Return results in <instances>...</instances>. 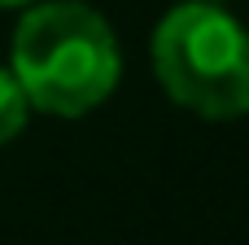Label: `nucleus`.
Segmentation results:
<instances>
[{"label": "nucleus", "instance_id": "nucleus-2", "mask_svg": "<svg viewBox=\"0 0 249 245\" xmlns=\"http://www.w3.org/2000/svg\"><path fill=\"white\" fill-rule=\"evenodd\" d=\"M153 66L171 101L201 118L249 114V35L219 4L193 0L162 18Z\"/></svg>", "mask_w": 249, "mask_h": 245}, {"label": "nucleus", "instance_id": "nucleus-4", "mask_svg": "<svg viewBox=\"0 0 249 245\" xmlns=\"http://www.w3.org/2000/svg\"><path fill=\"white\" fill-rule=\"evenodd\" d=\"M13 4H31V0H0V9H13Z\"/></svg>", "mask_w": 249, "mask_h": 245}, {"label": "nucleus", "instance_id": "nucleus-3", "mask_svg": "<svg viewBox=\"0 0 249 245\" xmlns=\"http://www.w3.org/2000/svg\"><path fill=\"white\" fill-rule=\"evenodd\" d=\"M26 110H31V101H26L18 75L13 70H0V145H9L26 127Z\"/></svg>", "mask_w": 249, "mask_h": 245}, {"label": "nucleus", "instance_id": "nucleus-1", "mask_svg": "<svg viewBox=\"0 0 249 245\" xmlns=\"http://www.w3.org/2000/svg\"><path fill=\"white\" fill-rule=\"evenodd\" d=\"M118 39L109 22L79 4L53 0L22 18L13 35V75L44 114H88L118 83Z\"/></svg>", "mask_w": 249, "mask_h": 245}]
</instances>
